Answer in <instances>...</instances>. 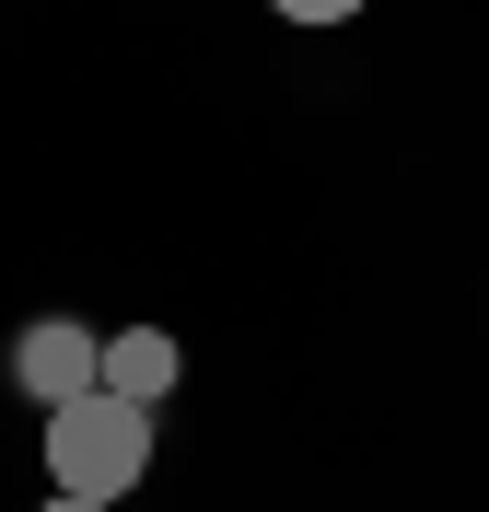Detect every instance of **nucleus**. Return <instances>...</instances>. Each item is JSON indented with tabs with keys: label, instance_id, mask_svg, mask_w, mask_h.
Here are the masks:
<instances>
[{
	"label": "nucleus",
	"instance_id": "obj_1",
	"mask_svg": "<svg viewBox=\"0 0 489 512\" xmlns=\"http://www.w3.org/2000/svg\"><path fill=\"white\" fill-rule=\"evenodd\" d=\"M140 466H152V408L105 396V384L47 408V478H59V501H129Z\"/></svg>",
	"mask_w": 489,
	"mask_h": 512
},
{
	"label": "nucleus",
	"instance_id": "obj_2",
	"mask_svg": "<svg viewBox=\"0 0 489 512\" xmlns=\"http://www.w3.org/2000/svg\"><path fill=\"white\" fill-rule=\"evenodd\" d=\"M12 384H24L35 408H70V396H94L105 384V338L70 315H35L24 338H12Z\"/></svg>",
	"mask_w": 489,
	"mask_h": 512
},
{
	"label": "nucleus",
	"instance_id": "obj_3",
	"mask_svg": "<svg viewBox=\"0 0 489 512\" xmlns=\"http://www.w3.org/2000/svg\"><path fill=\"white\" fill-rule=\"evenodd\" d=\"M175 373H187V350H175L163 326H117V338H105V396L163 408V396H175Z\"/></svg>",
	"mask_w": 489,
	"mask_h": 512
},
{
	"label": "nucleus",
	"instance_id": "obj_4",
	"mask_svg": "<svg viewBox=\"0 0 489 512\" xmlns=\"http://www.w3.org/2000/svg\"><path fill=\"white\" fill-rule=\"evenodd\" d=\"M268 12H292V24H350L361 0H268Z\"/></svg>",
	"mask_w": 489,
	"mask_h": 512
},
{
	"label": "nucleus",
	"instance_id": "obj_5",
	"mask_svg": "<svg viewBox=\"0 0 489 512\" xmlns=\"http://www.w3.org/2000/svg\"><path fill=\"white\" fill-rule=\"evenodd\" d=\"M47 512H117V501H47Z\"/></svg>",
	"mask_w": 489,
	"mask_h": 512
}]
</instances>
